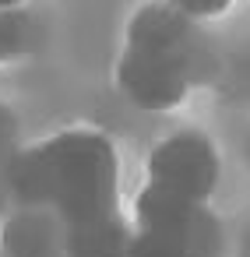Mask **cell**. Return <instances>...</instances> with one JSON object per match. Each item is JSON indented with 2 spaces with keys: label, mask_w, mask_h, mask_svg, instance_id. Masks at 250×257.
I'll return each instance as SVG.
<instances>
[{
  "label": "cell",
  "mask_w": 250,
  "mask_h": 257,
  "mask_svg": "<svg viewBox=\"0 0 250 257\" xmlns=\"http://www.w3.org/2000/svg\"><path fill=\"white\" fill-rule=\"evenodd\" d=\"M131 243H134V232L113 211L102 218L71 222L64 236V253L67 257H131Z\"/></svg>",
  "instance_id": "7"
},
{
  "label": "cell",
  "mask_w": 250,
  "mask_h": 257,
  "mask_svg": "<svg viewBox=\"0 0 250 257\" xmlns=\"http://www.w3.org/2000/svg\"><path fill=\"white\" fill-rule=\"evenodd\" d=\"M218 152L215 145L197 131H180L162 138L148 152V187H159L173 197L208 204V197L218 187Z\"/></svg>",
  "instance_id": "2"
},
{
  "label": "cell",
  "mask_w": 250,
  "mask_h": 257,
  "mask_svg": "<svg viewBox=\"0 0 250 257\" xmlns=\"http://www.w3.org/2000/svg\"><path fill=\"white\" fill-rule=\"evenodd\" d=\"M64 236H67V225L53 211L29 208L11 218V225L4 232V250H8V257H60Z\"/></svg>",
  "instance_id": "6"
},
{
  "label": "cell",
  "mask_w": 250,
  "mask_h": 257,
  "mask_svg": "<svg viewBox=\"0 0 250 257\" xmlns=\"http://www.w3.org/2000/svg\"><path fill=\"white\" fill-rule=\"evenodd\" d=\"M190 36H194V22L180 15L169 0H152V4L138 8L127 25V46L134 50H159V53L187 57Z\"/></svg>",
  "instance_id": "5"
},
{
  "label": "cell",
  "mask_w": 250,
  "mask_h": 257,
  "mask_svg": "<svg viewBox=\"0 0 250 257\" xmlns=\"http://www.w3.org/2000/svg\"><path fill=\"white\" fill-rule=\"evenodd\" d=\"M131 257H194L187 246L155 236V232H138L134 229V243H131Z\"/></svg>",
  "instance_id": "9"
},
{
  "label": "cell",
  "mask_w": 250,
  "mask_h": 257,
  "mask_svg": "<svg viewBox=\"0 0 250 257\" xmlns=\"http://www.w3.org/2000/svg\"><path fill=\"white\" fill-rule=\"evenodd\" d=\"M8 180L29 208H46L71 225L116 211L120 159L99 131H60L22 152Z\"/></svg>",
  "instance_id": "1"
},
{
  "label": "cell",
  "mask_w": 250,
  "mask_h": 257,
  "mask_svg": "<svg viewBox=\"0 0 250 257\" xmlns=\"http://www.w3.org/2000/svg\"><path fill=\"white\" fill-rule=\"evenodd\" d=\"M116 85L141 109H173L190 92V60L180 53L123 46L116 60Z\"/></svg>",
  "instance_id": "4"
},
{
  "label": "cell",
  "mask_w": 250,
  "mask_h": 257,
  "mask_svg": "<svg viewBox=\"0 0 250 257\" xmlns=\"http://www.w3.org/2000/svg\"><path fill=\"white\" fill-rule=\"evenodd\" d=\"M134 215H138V232L166 236L187 246L194 257H218L222 250V229L218 218L208 211V204H194L145 183L134 201Z\"/></svg>",
  "instance_id": "3"
},
{
  "label": "cell",
  "mask_w": 250,
  "mask_h": 257,
  "mask_svg": "<svg viewBox=\"0 0 250 257\" xmlns=\"http://www.w3.org/2000/svg\"><path fill=\"white\" fill-rule=\"evenodd\" d=\"M169 4L187 15L190 22H208V18H218L232 8V0H169Z\"/></svg>",
  "instance_id": "10"
},
{
  "label": "cell",
  "mask_w": 250,
  "mask_h": 257,
  "mask_svg": "<svg viewBox=\"0 0 250 257\" xmlns=\"http://www.w3.org/2000/svg\"><path fill=\"white\" fill-rule=\"evenodd\" d=\"M32 46V18L22 8L0 11V64L22 60Z\"/></svg>",
  "instance_id": "8"
},
{
  "label": "cell",
  "mask_w": 250,
  "mask_h": 257,
  "mask_svg": "<svg viewBox=\"0 0 250 257\" xmlns=\"http://www.w3.org/2000/svg\"><path fill=\"white\" fill-rule=\"evenodd\" d=\"M25 0H0V11H11V8H22Z\"/></svg>",
  "instance_id": "11"
}]
</instances>
